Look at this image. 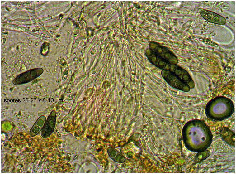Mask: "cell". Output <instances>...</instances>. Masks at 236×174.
Wrapping results in <instances>:
<instances>
[{"instance_id":"3","label":"cell","mask_w":236,"mask_h":174,"mask_svg":"<svg viewBox=\"0 0 236 174\" xmlns=\"http://www.w3.org/2000/svg\"><path fill=\"white\" fill-rule=\"evenodd\" d=\"M149 49L157 56L171 64H177L178 62L176 56L170 50L155 42H151L149 45Z\"/></svg>"},{"instance_id":"1","label":"cell","mask_w":236,"mask_h":174,"mask_svg":"<svg viewBox=\"0 0 236 174\" xmlns=\"http://www.w3.org/2000/svg\"><path fill=\"white\" fill-rule=\"evenodd\" d=\"M161 73L163 78L172 87L184 92L190 91L189 86L171 71L163 70Z\"/></svg>"},{"instance_id":"2","label":"cell","mask_w":236,"mask_h":174,"mask_svg":"<svg viewBox=\"0 0 236 174\" xmlns=\"http://www.w3.org/2000/svg\"><path fill=\"white\" fill-rule=\"evenodd\" d=\"M43 71V69L41 68L29 70L16 76L12 80V83L15 85H19L29 83L40 76Z\"/></svg>"},{"instance_id":"5","label":"cell","mask_w":236,"mask_h":174,"mask_svg":"<svg viewBox=\"0 0 236 174\" xmlns=\"http://www.w3.org/2000/svg\"><path fill=\"white\" fill-rule=\"evenodd\" d=\"M145 55L149 61L156 67L162 70H170L172 64L159 57L150 49L146 51Z\"/></svg>"},{"instance_id":"6","label":"cell","mask_w":236,"mask_h":174,"mask_svg":"<svg viewBox=\"0 0 236 174\" xmlns=\"http://www.w3.org/2000/svg\"><path fill=\"white\" fill-rule=\"evenodd\" d=\"M198 11L202 17L208 22L219 25L226 23L225 19L215 12L201 8H199Z\"/></svg>"},{"instance_id":"4","label":"cell","mask_w":236,"mask_h":174,"mask_svg":"<svg viewBox=\"0 0 236 174\" xmlns=\"http://www.w3.org/2000/svg\"><path fill=\"white\" fill-rule=\"evenodd\" d=\"M169 70L175 74L191 89L195 86L194 82L189 73L177 64L171 65Z\"/></svg>"}]
</instances>
